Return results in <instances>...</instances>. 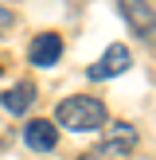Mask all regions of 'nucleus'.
Returning a JSON list of instances; mask_svg holds the SVG:
<instances>
[{"instance_id": "nucleus-4", "label": "nucleus", "mask_w": 156, "mask_h": 160, "mask_svg": "<svg viewBox=\"0 0 156 160\" xmlns=\"http://www.w3.org/2000/svg\"><path fill=\"white\" fill-rule=\"evenodd\" d=\"M117 8L140 39H156V8L148 0H117Z\"/></svg>"}, {"instance_id": "nucleus-6", "label": "nucleus", "mask_w": 156, "mask_h": 160, "mask_svg": "<svg viewBox=\"0 0 156 160\" xmlns=\"http://www.w3.org/2000/svg\"><path fill=\"white\" fill-rule=\"evenodd\" d=\"M23 141H27V148H35V152H51V148L59 145V125L47 121V117H35V121H27V129H23Z\"/></svg>"}, {"instance_id": "nucleus-1", "label": "nucleus", "mask_w": 156, "mask_h": 160, "mask_svg": "<svg viewBox=\"0 0 156 160\" xmlns=\"http://www.w3.org/2000/svg\"><path fill=\"white\" fill-rule=\"evenodd\" d=\"M105 121H109L105 106H101L98 98H90V94L62 98L59 109H55V125H62V129H70V133H94V129H101Z\"/></svg>"}, {"instance_id": "nucleus-3", "label": "nucleus", "mask_w": 156, "mask_h": 160, "mask_svg": "<svg viewBox=\"0 0 156 160\" xmlns=\"http://www.w3.org/2000/svg\"><path fill=\"white\" fill-rule=\"evenodd\" d=\"M133 67V55H129V47L125 43H109L105 51H101V59L94 62L86 74L94 78V82H101V78H117V74H125V70Z\"/></svg>"}, {"instance_id": "nucleus-8", "label": "nucleus", "mask_w": 156, "mask_h": 160, "mask_svg": "<svg viewBox=\"0 0 156 160\" xmlns=\"http://www.w3.org/2000/svg\"><path fill=\"white\" fill-rule=\"evenodd\" d=\"M12 28H16V12H12V8H0V39H4Z\"/></svg>"}, {"instance_id": "nucleus-2", "label": "nucleus", "mask_w": 156, "mask_h": 160, "mask_svg": "<svg viewBox=\"0 0 156 160\" xmlns=\"http://www.w3.org/2000/svg\"><path fill=\"white\" fill-rule=\"evenodd\" d=\"M137 148V129L129 121H109V133L105 141L98 145V152H90L86 160H109V156H129Z\"/></svg>"}, {"instance_id": "nucleus-5", "label": "nucleus", "mask_w": 156, "mask_h": 160, "mask_svg": "<svg viewBox=\"0 0 156 160\" xmlns=\"http://www.w3.org/2000/svg\"><path fill=\"white\" fill-rule=\"evenodd\" d=\"M27 59H31V67H55V62L62 59V35L39 31V35L31 39V47H27Z\"/></svg>"}, {"instance_id": "nucleus-7", "label": "nucleus", "mask_w": 156, "mask_h": 160, "mask_svg": "<svg viewBox=\"0 0 156 160\" xmlns=\"http://www.w3.org/2000/svg\"><path fill=\"white\" fill-rule=\"evenodd\" d=\"M31 102H35V86H31V82H16L12 90H4V94H0V106H4L8 113H16V117H20V113H27V109H31Z\"/></svg>"}]
</instances>
